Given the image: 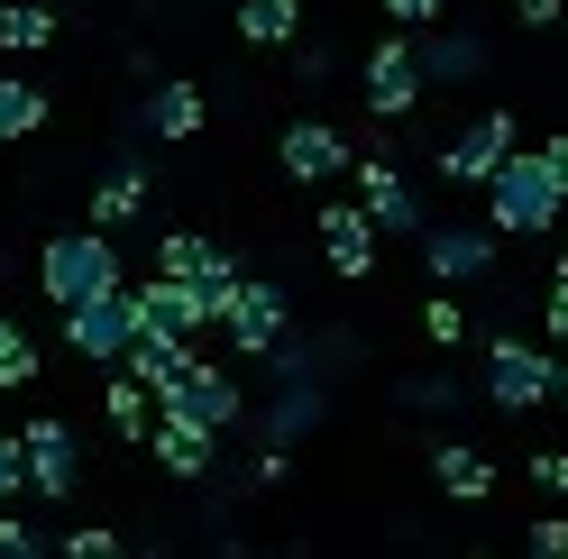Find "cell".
<instances>
[{"label":"cell","mask_w":568,"mask_h":559,"mask_svg":"<svg viewBox=\"0 0 568 559\" xmlns=\"http://www.w3.org/2000/svg\"><path fill=\"white\" fill-rule=\"evenodd\" d=\"M111 285H129V266H120V230L83 221V230H55L47 248H38V294H47L55 312H74V303L111 294Z\"/></svg>","instance_id":"6da1fadb"},{"label":"cell","mask_w":568,"mask_h":559,"mask_svg":"<svg viewBox=\"0 0 568 559\" xmlns=\"http://www.w3.org/2000/svg\"><path fill=\"white\" fill-rule=\"evenodd\" d=\"M559 212H568V193H559V174H550L541 148H514L505 165L486 174V221H495V238H550Z\"/></svg>","instance_id":"7a4b0ae2"},{"label":"cell","mask_w":568,"mask_h":559,"mask_svg":"<svg viewBox=\"0 0 568 559\" xmlns=\"http://www.w3.org/2000/svg\"><path fill=\"white\" fill-rule=\"evenodd\" d=\"M138 331H148V312H138V285H111V294H92V303L64 312V348H74V358H92V367H120Z\"/></svg>","instance_id":"3957f363"},{"label":"cell","mask_w":568,"mask_h":559,"mask_svg":"<svg viewBox=\"0 0 568 559\" xmlns=\"http://www.w3.org/2000/svg\"><path fill=\"white\" fill-rule=\"evenodd\" d=\"M156 413H184V423H202V431H239V413H247V395H239V376L230 367H211V358H184L156 386Z\"/></svg>","instance_id":"277c9868"},{"label":"cell","mask_w":568,"mask_h":559,"mask_svg":"<svg viewBox=\"0 0 568 559\" xmlns=\"http://www.w3.org/2000/svg\"><path fill=\"white\" fill-rule=\"evenodd\" d=\"M422 92H432V64H422L413 28H404V38H376V47H367V111H376V120H413Z\"/></svg>","instance_id":"5b68a950"},{"label":"cell","mask_w":568,"mask_h":559,"mask_svg":"<svg viewBox=\"0 0 568 559\" xmlns=\"http://www.w3.org/2000/svg\"><path fill=\"white\" fill-rule=\"evenodd\" d=\"M550 395H559L550 348H531V339H486V404L531 413V404H550Z\"/></svg>","instance_id":"8992f818"},{"label":"cell","mask_w":568,"mask_h":559,"mask_svg":"<svg viewBox=\"0 0 568 559\" xmlns=\"http://www.w3.org/2000/svg\"><path fill=\"white\" fill-rule=\"evenodd\" d=\"M514 148H523V138H514V111H477V120L458 129L432 165H440V184H468V193H486V174L505 165Z\"/></svg>","instance_id":"52a82bcc"},{"label":"cell","mask_w":568,"mask_h":559,"mask_svg":"<svg viewBox=\"0 0 568 559\" xmlns=\"http://www.w3.org/2000/svg\"><path fill=\"white\" fill-rule=\"evenodd\" d=\"M275 165L294 174V184H339V174L358 165V138L331 129V120H294V129L275 138Z\"/></svg>","instance_id":"ba28073f"},{"label":"cell","mask_w":568,"mask_h":559,"mask_svg":"<svg viewBox=\"0 0 568 559\" xmlns=\"http://www.w3.org/2000/svg\"><path fill=\"white\" fill-rule=\"evenodd\" d=\"M322 413H331L322 367H303V376H275V395H266V413H257V440H275V449H303L312 431H322Z\"/></svg>","instance_id":"9c48e42d"},{"label":"cell","mask_w":568,"mask_h":559,"mask_svg":"<svg viewBox=\"0 0 568 559\" xmlns=\"http://www.w3.org/2000/svg\"><path fill=\"white\" fill-rule=\"evenodd\" d=\"M348 174H358V202H367V221H376L385 238H422V230H432V221H422V193L404 184L395 156H358Z\"/></svg>","instance_id":"30bf717a"},{"label":"cell","mask_w":568,"mask_h":559,"mask_svg":"<svg viewBox=\"0 0 568 559\" xmlns=\"http://www.w3.org/2000/svg\"><path fill=\"white\" fill-rule=\"evenodd\" d=\"M284 312H294V303H284V285L247 275V285H239V303L221 312V331H230V348H239V358H266V348L284 339Z\"/></svg>","instance_id":"8fae6325"},{"label":"cell","mask_w":568,"mask_h":559,"mask_svg":"<svg viewBox=\"0 0 568 559\" xmlns=\"http://www.w3.org/2000/svg\"><path fill=\"white\" fill-rule=\"evenodd\" d=\"M376 221H367V202H322V248H331V275H348V285H367L376 275Z\"/></svg>","instance_id":"7c38bea8"},{"label":"cell","mask_w":568,"mask_h":559,"mask_svg":"<svg viewBox=\"0 0 568 559\" xmlns=\"http://www.w3.org/2000/svg\"><path fill=\"white\" fill-rule=\"evenodd\" d=\"M148 449H156V468H165V477H184V486H202L211 468H221V431H202V423H184V413H156V431H148Z\"/></svg>","instance_id":"4fadbf2b"},{"label":"cell","mask_w":568,"mask_h":559,"mask_svg":"<svg viewBox=\"0 0 568 559\" xmlns=\"http://www.w3.org/2000/svg\"><path fill=\"white\" fill-rule=\"evenodd\" d=\"M19 449H28V486H38L47 505H64V496H74V431H64L55 413H38V423L19 431Z\"/></svg>","instance_id":"5bb4252c"},{"label":"cell","mask_w":568,"mask_h":559,"mask_svg":"<svg viewBox=\"0 0 568 559\" xmlns=\"http://www.w3.org/2000/svg\"><path fill=\"white\" fill-rule=\"evenodd\" d=\"M422 266H432L440 285H477V275L495 266V221L486 230H458V221L449 230H422Z\"/></svg>","instance_id":"9a60e30c"},{"label":"cell","mask_w":568,"mask_h":559,"mask_svg":"<svg viewBox=\"0 0 568 559\" xmlns=\"http://www.w3.org/2000/svg\"><path fill=\"white\" fill-rule=\"evenodd\" d=\"M138 312H148L156 331H174V339H193V331H211V312H202V294H193V275H148V285H138Z\"/></svg>","instance_id":"2e32d148"},{"label":"cell","mask_w":568,"mask_h":559,"mask_svg":"<svg viewBox=\"0 0 568 559\" xmlns=\"http://www.w3.org/2000/svg\"><path fill=\"white\" fill-rule=\"evenodd\" d=\"M413 47H422V64H432V83H477L486 64H495V47L486 38H458V28H413Z\"/></svg>","instance_id":"e0dca14e"},{"label":"cell","mask_w":568,"mask_h":559,"mask_svg":"<svg viewBox=\"0 0 568 559\" xmlns=\"http://www.w3.org/2000/svg\"><path fill=\"white\" fill-rule=\"evenodd\" d=\"M202 120H211V101H202V83H184V74L156 83L148 111H138V129H148V138H202Z\"/></svg>","instance_id":"ac0fdd59"},{"label":"cell","mask_w":568,"mask_h":559,"mask_svg":"<svg viewBox=\"0 0 568 559\" xmlns=\"http://www.w3.org/2000/svg\"><path fill=\"white\" fill-rule=\"evenodd\" d=\"M432 477H440V496H458V505H486L495 496V459L468 449V440H440L432 449Z\"/></svg>","instance_id":"d6986e66"},{"label":"cell","mask_w":568,"mask_h":559,"mask_svg":"<svg viewBox=\"0 0 568 559\" xmlns=\"http://www.w3.org/2000/svg\"><path fill=\"white\" fill-rule=\"evenodd\" d=\"M138 212H148V165H129V156H120V165L92 184V221H101V230H129Z\"/></svg>","instance_id":"ffe728a7"},{"label":"cell","mask_w":568,"mask_h":559,"mask_svg":"<svg viewBox=\"0 0 568 559\" xmlns=\"http://www.w3.org/2000/svg\"><path fill=\"white\" fill-rule=\"evenodd\" d=\"M184 358H193V339H174V331H156V322H148V331H138V339H129V358H120V367H129V376H138V386H148V395H156V386H165V376H174V367H184Z\"/></svg>","instance_id":"44dd1931"},{"label":"cell","mask_w":568,"mask_h":559,"mask_svg":"<svg viewBox=\"0 0 568 559\" xmlns=\"http://www.w3.org/2000/svg\"><path fill=\"white\" fill-rule=\"evenodd\" d=\"M230 19H239L247 47H294L303 38V0H239Z\"/></svg>","instance_id":"7402d4cb"},{"label":"cell","mask_w":568,"mask_h":559,"mask_svg":"<svg viewBox=\"0 0 568 559\" xmlns=\"http://www.w3.org/2000/svg\"><path fill=\"white\" fill-rule=\"evenodd\" d=\"M239 285H247V275H239V257L202 238V257H193V294H202V312H211V322H221V312L239 303Z\"/></svg>","instance_id":"603a6c76"},{"label":"cell","mask_w":568,"mask_h":559,"mask_svg":"<svg viewBox=\"0 0 568 559\" xmlns=\"http://www.w3.org/2000/svg\"><path fill=\"white\" fill-rule=\"evenodd\" d=\"M38 129H47V92L28 74H0V148L10 138H38Z\"/></svg>","instance_id":"cb8c5ba5"},{"label":"cell","mask_w":568,"mask_h":559,"mask_svg":"<svg viewBox=\"0 0 568 559\" xmlns=\"http://www.w3.org/2000/svg\"><path fill=\"white\" fill-rule=\"evenodd\" d=\"M101 413H111V431H120V440H148V431H156V413H148V386H138L129 367L111 376V386H101Z\"/></svg>","instance_id":"d4e9b609"},{"label":"cell","mask_w":568,"mask_h":559,"mask_svg":"<svg viewBox=\"0 0 568 559\" xmlns=\"http://www.w3.org/2000/svg\"><path fill=\"white\" fill-rule=\"evenodd\" d=\"M55 38V10H47V0H0V47H10V55H38Z\"/></svg>","instance_id":"484cf974"},{"label":"cell","mask_w":568,"mask_h":559,"mask_svg":"<svg viewBox=\"0 0 568 559\" xmlns=\"http://www.w3.org/2000/svg\"><path fill=\"white\" fill-rule=\"evenodd\" d=\"M0 386H38V339L0 312Z\"/></svg>","instance_id":"4316f807"},{"label":"cell","mask_w":568,"mask_h":559,"mask_svg":"<svg viewBox=\"0 0 568 559\" xmlns=\"http://www.w3.org/2000/svg\"><path fill=\"white\" fill-rule=\"evenodd\" d=\"M395 395H404V413H449V404H458V376H440V367H422V376H404Z\"/></svg>","instance_id":"83f0119b"},{"label":"cell","mask_w":568,"mask_h":559,"mask_svg":"<svg viewBox=\"0 0 568 559\" xmlns=\"http://www.w3.org/2000/svg\"><path fill=\"white\" fill-rule=\"evenodd\" d=\"M422 331H432L440 348H458V339H468V312H458V294H432V303H422Z\"/></svg>","instance_id":"f1b7e54d"},{"label":"cell","mask_w":568,"mask_h":559,"mask_svg":"<svg viewBox=\"0 0 568 559\" xmlns=\"http://www.w3.org/2000/svg\"><path fill=\"white\" fill-rule=\"evenodd\" d=\"M28 496V449H19V431H0V505H19Z\"/></svg>","instance_id":"f546056e"},{"label":"cell","mask_w":568,"mask_h":559,"mask_svg":"<svg viewBox=\"0 0 568 559\" xmlns=\"http://www.w3.org/2000/svg\"><path fill=\"white\" fill-rule=\"evenodd\" d=\"M193 257H202L193 230H165V238H156V266H165V275H193Z\"/></svg>","instance_id":"4dcf8cb0"},{"label":"cell","mask_w":568,"mask_h":559,"mask_svg":"<svg viewBox=\"0 0 568 559\" xmlns=\"http://www.w3.org/2000/svg\"><path fill=\"white\" fill-rule=\"evenodd\" d=\"M284 477H294V449L257 440V459H247V486H284Z\"/></svg>","instance_id":"1f68e13d"},{"label":"cell","mask_w":568,"mask_h":559,"mask_svg":"<svg viewBox=\"0 0 568 559\" xmlns=\"http://www.w3.org/2000/svg\"><path fill=\"white\" fill-rule=\"evenodd\" d=\"M523 541H531V559H568V514H541Z\"/></svg>","instance_id":"d6a6232c"},{"label":"cell","mask_w":568,"mask_h":559,"mask_svg":"<svg viewBox=\"0 0 568 559\" xmlns=\"http://www.w3.org/2000/svg\"><path fill=\"white\" fill-rule=\"evenodd\" d=\"M0 559H38V522H19L10 505H0Z\"/></svg>","instance_id":"836d02e7"},{"label":"cell","mask_w":568,"mask_h":559,"mask_svg":"<svg viewBox=\"0 0 568 559\" xmlns=\"http://www.w3.org/2000/svg\"><path fill=\"white\" fill-rule=\"evenodd\" d=\"M331 64H339L331 47H303V38H294V74H303V83H331Z\"/></svg>","instance_id":"e575fe53"},{"label":"cell","mask_w":568,"mask_h":559,"mask_svg":"<svg viewBox=\"0 0 568 559\" xmlns=\"http://www.w3.org/2000/svg\"><path fill=\"white\" fill-rule=\"evenodd\" d=\"M120 532H64V559H111Z\"/></svg>","instance_id":"d590c367"},{"label":"cell","mask_w":568,"mask_h":559,"mask_svg":"<svg viewBox=\"0 0 568 559\" xmlns=\"http://www.w3.org/2000/svg\"><path fill=\"white\" fill-rule=\"evenodd\" d=\"M449 10V0H385V19H404V28H432Z\"/></svg>","instance_id":"8d00e7d4"},{"label":"cell","mask_w":568,"mask_h":559,"mask_svg":"<svg viewBox=\"0 0 568 559\" xmlns=\"http://www.w3.org/2000/svg\"><path fill=\"white\" fill-rule=\"evenodd\" d=\"M514 19H523V28H559L568 0H514Z\"/></svg>","instance_id":"74e56055"},{"label":"cell","mask_w":568,"mask_h":559,"mask_svg":"<svg viewBox=\"0 0 568 559\" xmlns=\"http://www.w3.org/2000/svg\"><path fill=\"white\" fill-rule=\"evenodd\" d=\"M541 156H550V174H559V193H568V129H550V138H541Z\"/></svg>","instance_id":"f35d334b"},{"label":"cell","mask_w":568,"mask_h":559,"mask_svg":"<svg viewBox=\"0 0 568 559\" xmlns=\"http://www.w3.org/2000/svg\"><path fill=\"white\" fill-rule=\"evenodd\" d=\"M550 339H568V285H550Z\"/></svg>","instance_id":"ab89813d"},{"label":"cell","mask_w":568,"mask_h":559,"mask_svg":"<svg viewBox=\"0 0 568 559\" xmlns=\"http://www.w3.org/2000/svg\"><path fill=\"white\" fill-rule=\"evenodd\" d=\"M550 285H568V238H559V266H550Z\"/></svg>","instance_id":"60d3db41"},{"label":"cell","mask_w":568,"mask_h":559,"mask_svg":"<svg viewBox=\"0 0 568 559\" xmlns=\"http://www.w3.org/2000/svg\"><path fill=\"white\" fill-rule=\"evenodd\" d=\"M559 496H568V449H559Z\"/></svg>","instance_id":"b9f144b4"},{"label":"cell","mask_w":568,"mask_h":559,"mask_svg":"<svg viewBox=\"0 0 568 559\" xmlns=\"http://www.w3.org/2000/svg\"><path fill=\"white\" fill-rule=\"evenodd\" d=\"M550 404H568V367H559V395H550Z\"/></svg>","instance_id":"7bdbcfd3"}]
</instances>
